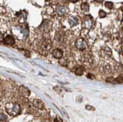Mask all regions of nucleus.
Returning <instances> with one entry per match:
<instances>
[{
    "label": "nucleus",
    "instance_id": "f257e3e1",
    "mask_svg": "<svg viewBox=\"0 0 123 122\" xmlns=\"http://www.w3.org/2000/svg\"><path fill=\"white\" fill-rule=\"evenodd\" d=\"M20 105L17 103H8L6 105L7 112L12 116L18 115L20 112Z\"/></svg>",
    "mask_w": 123,
    "mask_h": 122
},
{
    "label": "nucleus",
    "instance_id": "f03ea898",
    "mask_svg": "<svg viewBox=\"0 0 123 122\" xmlns=\"http://www.w3.org/2000/svg\"><path fill=\"white\" fill-rule=\"evenodd\" d=\"M100 55L104 59H109L112 56V51L107 46H104L100 51Z\"/></svg>",
    "mask_w": 123,
    "mask_h": 122
},
{
    "label": "nucleus",
    "instance_id": "7ed1b4c3",
    "mask_svg": "<svg viewBox=\"0 0 123 122\" xmlns=\"http://www.w3.org/2000/svg\"><path fill=\"white\" fill-rule=\"evenodd\" d=\"M76 48L79 49V51H84L87 48L88 44L83 39L79 38L76 41Z\"/></svg>",
    "mask_w": 123,
    "mask_h": 122
},
{
    "label": "nucleus",
    "instance_id": "20e7f679",
    "mask_svg": "<svg viewBox=\"0 0 123 122\" xmlns=\"http://www.w3.org/2000/svg\"><path fill=\"white\" fill-rule=\"evenodd\" d=\"M82 26L83 27L85 28V29H91L92 27L93 26V20H92V17H91V16L88 15L86 16L84 20H83V23H82Z\"/></svg>",
    "mask_w": 123,
    "mask_h": 122
},
{
    "label": "nucleus",
    "instance_id": "39448f33",
    "mask_svg": "<svg viewBox=\"0 0 123 122\" xmlns=\"http://www.w3.org/2000/svg\"><path fill=\"white\" fill-rule=\"evenodd\" d=\"M51 46H52V43L49 39H45L44 41H42L41 44V47L45 51L50 50Z\"/></svg>",
    "mask_w": 123,
    "mask_h": 122
},
{
    "label": "nucleus",
    "instance_id": "423d86ee",
    "mask_svg": "<svg viewBox=\"0 0 123 122\" xmlns=\"http://www.w3.org/2000/svg\"><path fill=\"white\" fill-rule=\"evenodd\" d=\"M57 14L58 16L60 17H62V16H64L67 12V8L65 6H63V5H58L57 7Z\"/></svg>",
    "mask_w": 123,
    "mask_h": 122
},
{
    "label": "nucleus",
    "instance_id": "0eeeda50",
    "mask_svg": "<svg viewBox=\"0 0 123 122\" xmlns=\"http://www.w3.org/2000/svg\"><path fill=\"white\" fill-rule=\"evenodd\" d=\"M83 62L86 65H92L93 63V57L89 54H85L83 56Z\"/></svg>",
    "mask_w": 123,
    "mask_h": 122
},
{
    "label": "nucleus",
    "instance_id": "6e6552de",
    "mask_svg": "<svg viewBox=\"0 0 123 122\" xmlns=\"http://www.w3.org/2000/svg\"><path fill=\"white\" fill-rule=\"evenodd\" d=\"M4 43L7 45H14L15 44V39L12 35H7L4 39Z\"/></svg>",
    "mask_w": 123,
    "mask_h": 122
},
{
    "label": "nucleus",
    "instance_id": "1a4fd4ad",
    "mask_svg": "<svg viewBox=\"0 0 123 122\" xmlns=\"http://www.w3.org/2000/svg\"><path fill=\"white\" fill-rule=\"evenodd\" d=\"M19 91H20V94L22 95V96L25 97H29V96H30V90H29L27 87H24V86H20V88H19Z\"/></svg>",
    "mask_w": 123,
    "mask_h": 122
},
{
    "label": "nucleus",
    "instance_id": "9d476101",
    "mask_svg": "<svg viewBox=\"0 0 123 122\" xmlns=\"http://www.w3.org/2000/svg\"><path fill=\"white\" fill-rule=\"evenodd\" d=\"M52 54L55 58H57V59H61V58L63 57V51L61 49H58V48L53 50L52 51Z\"/></svg>",
    "mask_w": 123,
    "mask_h": 122
},
{
    "label": "nucleus",
    "instance_id": "9b49d317",
    "mask_svg": "<svg viewBox=\"0 0 123 122\" xmlns=\"http://www.w3.org/2000/svg\"><path fill=\"white\" fill-rule=\"evenodd\" d=\"M79 23V19L75 17V16H72L69 18V24L70 26H75Z\"/></svg>",
    "mask_w": 123,
    "mask_h": 122
},
{
    "label": "nucleus",
    "instance_id": "f8f14e48",
    "mask_svg": "<svg viewBox=\"0 0 123 122\" xmlns=\"http://www.w3.org/2000/svg\"><path fill=\"white\" fill-rule=\"evenodd\" d=\"M33 105L37 108V109H42L44 108V103H42V100L40 99H34L33 100Z\"/></svg>",
    "mask_w": 123,
    "mask_h": 122
},
{
    "label": "nucleus",
    "instance_id": "ddd939ff",
    "mask_svg": "<svg viewBox=\"0 0 123 122\" xmlns=\"http://www.w3.org/2000/svg\"><path fill=\"white\" fill-rule=\"evenodd\" d=\"M103 71L106 73V74H110L113 71V69H112V66L108 64V63H106V64L103 66Z\"/></svg>",
    "mask_w": 123,
    "mask_h": 122
},
{
    "label": "nucleus",
    "instance_id": "4468645a",
    "mask_svg": "<svg viewBox=\"0 0 123 122\" xmlns=\"http://www.w3.org/2000/svg\"><path fill=\"white\" fill-rule=\"evenodd\" d=\"M84 72V67L82 66H79L76 69V71H75V73H76V76H82Z\"/></svg>",
    "mask_w": 123,
    "mask_h": 122
},
{
    "label": "nucleus",
    "instance_id": "2eb2a0df",
    "mask_svg": "<svg viewBox=\"0 0 123 122\" xmlns=\"http://www.w3.org/2000/svg\"><path fill=\"white\" fill-rule=\"evenodd\" d=\"M55 39L58 41V42H62L63 40H64V36H63V35L62 34V33H57V35H56V36H55Z\"/></svg>",
    "mask_w": 123,
    "mask_h": 122
},
{
    "label": "nucleus",
    "instance_id": "dca6fc26",
    "mask_svg": "<svg viewBox=\"0 0 123 122\" xmlns=\"http://www.w3.org/2000/svg\"><path fill=\"white\" fill-rule=\"evenodd\" d=\"M81 8H82V10L83 11V12H88L89 11V5L88 3H86V2L82 3V5H81Z\"/></svg>",
    "mask_w": 123,
    "mask_h": 122
},
{
    "label": "nucleus",
    "instance_id": "f3484780",
    "mask_svg": "<svg viewBox=\"0 0 123 122\" xmlns=\"http://www.w3.org/2000/svg\"><path fill=\"white\" fill-rule=\"evenodd\" d=\"M105 6L108 9H112L113 8V2H106L105 3Z\"/></svg>",
    "mask_w": 123,
    "mask_h": 122
},
{
    "label": "nucleus",
    "instance_id": "a211bd4d",
    "mask_svg": "<svg viewBox=\"0 0 123 122\" xmlns=\"http://www.w3.org/2000/svg\"><path fill=\"white\" fill-rule=\"evenodd\" d=\"M59 63L61 65V66H67V60H64V59H60V60H59Z\"/></svg>",
    "mask_w": 123,
    "mask_h": 122
},
{
    "label": "nucleus",
    "instance_id": "6ab92c4d",
    "mask_svg": "<svg viewBox=\"0 0 123 122\" xmlns=\"http://www.w3.org/2000/svg\"><path fill=\"white\" fill-rule=\"evenodd\" d=\"M106 12H104V11L100 10V12H99V17H100V18L105 17H106Z\"/></svg>",
    "mask_w": 123,
    "mask_h": 122
},
{
    "label": "nucleus",
    "instance_id": "aec40b11",
    "mask_svg": "<svg viewBox=\"0 0 123 122\" xmlns=\"http://www.w3.org/2000/svg\"><path fill=\"white\" fill-rule=\"evenodd\" d=\"M7 120V117L3 114L0 115V121H5Z\"/></svg>",
    "mask_w": 123,
    "mask_h": 122
},
{
    "label": "nucleus",
    "instance_id": "412c9836",
    "mask_svg": "<svg viewBox=\"0 0 123 122\" xmlns=\"http://www.w3.org/2000/svg\"><path fill=\"white\" fill-rule=\"evenodd\" d=\"M54 122H63V121L60 117H56L54 120Z\"/></svg>",
    "mask_w": 123,
    "mask_h": 122
},
{
    "label": "nucleus",
    "instance_id": "4be33fe9",
    "mask_svg": "<svg viewBox=\"0 0 123 122\" xmlns=\"http://www.w3.org/2000/svg\"><path fill=\"white\" fill-rule=\"evenodd\" d=\"M87 78H90V79H94L95 77H94V75H92V74L88 73V75H87Z\"/></svg>",
    "mask_w": 123,
    "mask_h": 122
},
{
    "label": "nucleus",
    "instance_id": "5701e85b",
    "mask_svg": "<svg viewBox=\"0 0 123 122\" xmlns=\"http://www.w3.org/2000/svg\"><path fill=\"white\" fill-rule=\"evenodd\" d=\"M85 108H86V109H88V110H94V108L90 106V105H86V107Z\"/></svg>",
    "mask_w": 123,
    "mask_h": 122
},
{
    "label": "nucleus",
    "instance_id": "b1692460",
    "mask_svg": "<svg viewBox=\"0 0 123 122\" xmlns=\"http://www.w3.org/2000/svg\"><path fill=\"white\" fill-rule=\"evenodd\" d=\"M4 40V37H3V35L0 33V41H3Z\"/></svg>",
    "mask_w": 123,
    "mask_h": 122
},
{
    "label": "nucleus",
    "instance_id": "393cba45",
    "mask_svg": "<svg viewBox=\"0 0 123 122\" xmlns=\"http://www.w3.org/2000/svg\"><path fill=\"white\" fill-rule=\"evenodd\" d=\"M69 1H70L71 2H76L79 1V0H69Z\"/></svg>",
    "mask_w": 123,
    "mask_h": 122
},
{
    "label": "nucleus",
    "instance_id": "a878e982",
    "mask_svg": "<svg viewBox=\"0 0 123 122\" xmlns=\"http://www.w3.org/2000/svg\"><path fill=\"white\" fill-rule=\"evenodd\" d=\"M96 2H102L104 0H95Z\"/></svg>",
    "mask_w": 123,
    "mask_h": 122
},
{
    "label": "nucleus",
    "instance_id": "bb28decb",
    "mask_svg": "<svg viewBox=\"0 0 123 122\" xmlns=\"http://www.w3.org/2000/svg\"><path fill=\"white\" fill-rule=\"evenodd\" d=\"M46 1H49V0H46Z\"/></svg>",
    "mask_w": 123,
    "mask_h": 122
}]
</instances>
